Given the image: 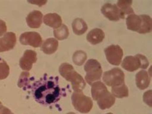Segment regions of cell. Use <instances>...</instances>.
I'll list each match as a JSON object with an SVG mask.
<instances>
[{"mask_svg":"<svg viewBox=\"0 0 152 114\" xmlns=\"http://www.w3.org/2000/svg\"><path fill=\"white\" fill-rule=\"evenodd\" d=\"M105 38V33L100 28H94L87 35V40L92 44H97L103 41Z\"/></svg>","mask_w":152,"mask_h":114,"instance_id":"cell-17","label":"cell"},{"mask_svg":"<svg viewBox=\"0 0 152 114\" xmlns=\"http://www.w3.org/2000/svg\"><path fill=\"white\" fill-rule=\"evenodd\" d=\"M43 22L45 25L56 29L61 27L62 24V19L61 16L56 13L46 14L43 18Z\"/></svg>","mask_w":152,"mask_h":114,"instance_id":"cell-15","label":"cell"},{"mask_svg":"<svg viewBox=\"0 0 152 114\" xmlns=\"http://www.w3.org/2000/svg\"><path fill=\"white\" fill-rule=\"evenodd\" d=\"M91 94L94 101H97L104 93L109 92L105 84L99 81H95L91 84Z\"/></svg>","mask_w":152,"mask_h":114,"instance_id":"cell-18","label":"cell"},{"mask_svg":"<svg viewBox=\"0 0 152 114\" xmlns=\"http://www.w3.org/2000/svg\"><path fill=\"white\" fill-rule=\"evenodd\" d=\"M29 3H33V4H36V5H38L39 7H41L42 5H45V4L47 2L46 1H29Z\"/></svg>","mask_w":152,"mask_h":114,"instance_id":"cell-29","label":"cell"},{"mask_svg":"<svg viewBox=\"0 0 152 114\" xmlns=\"http://www.w3.org/2000/svg\"><path fill=\"white\" fill-rule=\"evenodd\" d=\"M84 70L87 73L85 79L89 85L102 78L103 70L100 63L97 60H88L84 66Z\"/></svg>","mask_w":152,"mask_h":114,"instance_id":"cell-5","label":"cell"},{"mask_svg":"<svg viewBox=\"0 0 152 114\" xmlns=\"http://www.w3.org/2000/svg\"><path fill=\"white\" fill-rule=\"evenodd\" d=\"M106 114H113V113H106Z\"/></svg>","mask_w":152,"mask_h":114,"instance_id":"cell-31","label":"cell"},{"mask_svg":"<svg viewBox=\"0 0 152 114\" xmlns=\"http://www.w3.org/2000/svg\"><path fill=\"white\" fill-rule=\"evenodd\" d=\"M16 44V36L14 32H7L0 38V53L13 49Z\"/></svg>","mask_w":152,"mask_h":114,"instance_id":"cell-12","label":"cell"},{"mask_svg":"<svg viewBox=\"0 0 152 114\" xmlns=\"http://www.w3.org/2000/svg\"><path fill=\"white\" fill-rule=\"evenodd\" d=\"M7 30V28L5 22L3 21V20L0 19V37L2 36L4 34H6Z\"/></svg>","mask_w":152,"mask_h":114,"instance_id":"cell-27","label":"cell"},{"mask_svg":"<svg viewBox=\"0 0 152 114\" xmlns=\"http://www.w3.org/2000/svg\"><path fill=\"white\" fill-rule=\"evenodd\" d=\"M0 114H14L10 110L4 107L3 105H0Z\"/></svg>","mask_w":152,"mask_h":114,"instance_id":"cell-28","label":"cell"},{"mask_svg":"<svg viewBox=\"0 0 152 114\" xmlns=\"http://www.w3.org/2000/svg\"><path fill=\"white\" fill-rule=\"evenodd\" d=\"M71 101L75 110L80 113L89 112L93 107V100L91 97L85 95L82 92H74L71 95Z\"/></svg>","mask_w":152,"mask_h":114,"instance_id":"cell-6","label":"cell"},{"mask_svg":"<svg viewBox=\"0 0 152 114\" xmlns=\"http://www.w3.org/2000/svg\"><path fill=\"white\" fill-rule=\"evenodd\" d=\"M107 60L110 64L118 66L121 63L123 57V51L119 45H112L108 47L104 50Z\"/></svg>","mask_w":152,"mask_h":114,"instance_id":"cell-8","label":"cell"},{"mask_svg":"<svg viewBox=\"0 0 152 114\" xmlns=\"http://www.w3.org/2000/svg\"><path fill=\"white\" fill-rule=\"evenodd\" d=\"M43 14L39 10H34L27 16L26 23L29 27L31 28H38L42 23Z\"/></svg>","mask_w":152,"mask_h":114,"instance_id":"cell-13","label":"cell"},{"mask_svg":"<svg viewBox=\"0 0 152 114\" xmlns=\"http://www.w3.org/2000/svg\"><path fill=\"white\" fill-rule=\"evenodd\" d=\"M132 1H118L117 3V7L119 8V9L121 10V13L124 15H130L134 14V12L132 8Z\"/></svg>","mask_w":152,"mask_h":114,"instance_id":"cell-22","label":"cell"},{"mask_svg":"<svg viewBox=\"0 0 152 114\" xmlns=\"http://www.w3.org/2000/svg\"><path fill=\"white\" fill-rule=\"evenodd\" d=\"M30 74L27 72H23L19 77L18 81V87L20 88H23L28 84Z\"/></svg>","mask_w":152,"mask_h":114,"instance_id":"cell-26","label":"cell"},{"mask_svg":"<svg viewBox=\"0 0 152 114\" xmlns=\"http://www.w3.org/2000/svg\"><path fill=\"white\" fill-rule=\"evenodd\" d=\"M72 28L76 35L80 36L84 34L87 30L88 27L84 20L81 18H77L72 23Z\"/></svg>","mask_w":152,"mask_h":114,"instance_id":"cell-20","label":"cell"},{"mask_svg":"<svg viewBox=\"0 0 152 114\" xmlns=\"http://www.w3.org/2000/svg\"><path fill=\"white\" fill-rule=\"evenodd\" d=\"M135 83L138 88L145 90L149 87L150 77L148 73L145 70H141L135 76Z\"/></svg>","mask_w":152,"mask_h":114,"instance_id":"cell-16","label":"cell"},{"mask_svg":"<svg viewBox=\"0 0 152 114\" xmlns=\"http://www.w3.org/2000/svg\"><path fill=\"white\" fill-rule=\"evenodd\" d=\"M58 42L55 38H48L44 41L41 50L46 54H52L58 49Z\"/></svg>","mask_w":152,"mask_h":114,"instance_id":"cell-19","label":"cell"},{"mask_svg":"<svg viewBox=\"0 0 152 114\" xmlns=\"http://www.w3.org/2000/svg\"><path fill=\"white\" fill-rule=\"evenodd\" d=\"M53 34L56 39L58 40H64L68 38L69 34V32L68 28L65 25L62 24L60 27L54 29Z\"/></svg>","mask_w":152,"mask_h":114,"instance_id":"cell-23","label":"cell"},{"mask_svg":"<svg viewBox=\"0 0 152 114\" xmlns=\"http://www.w3.org/2000/svg\"><path fill=\"white\" fill-rule=\"evenodd\" d=\"M96 101L99 108L104 110L113 107L115 102V99L112 93L107 92L99 97Z\"/></svg>","mask_w":152,"mask_h":114,"instance_id":"cell-14","label":"cell"},{"mask_svg":"<svg viewBox=\"0 0 152 114\" xmlns=\"http://www.w3.org/2000/svg\"><path fill=\"white\" fill-rule=\"evenodd\" d=\"M87 54L82 50L76 51L73 56V61L78 66H81L87 59Z\"/></svg>","mask_w":152,"mask_h":114,"instance_id":"cell-24","label":"cell"},{"mask_svg":"<svg viewBox=\"0 0 152 114\" xmlns=\"http://www.w3.org/2000/svg\"><path fill=\"white\" fill-rule=\"evenodd\" d=\"M31 92L35 100L45 107L57 103L64 93L59 86L58 77H48L46 74L33 84Z\"/></svg>","mask_w":152,"mask_h":114,"instance_id":"cell-1","label":"cell"},{"mask_svg":"<svg viewBox=\"0 0 152 114\" xmlns=\"http://www.w3.org/2000/svg\"><path fill=\"white\" fill-rule=\"evenodd\" d=\"M66 114H76V113H74V112H69V113H67Z\"/></svg>","mask_w":152,"mask_h":114,"instance_id":"cell-30","label":"cell"},{"mask_svg":"<svg viewBox=\"0 0 152 114\" xmlns=\"http://www.w3.org/2000/svg\"><path fill=\"white\" fill-rule=\"evenodd\" d=\"M0 105H1V102L0 101Z\"/></svg>","mask_w":152,"mask_h":114,"instance_id":"cell-32","label":"cell"},{"mask_svg":"<svg viewBox=\"0 0 152 114\" xmlns=\"http://www.w3.org/2000/svg\"><path fill=\"white\" fill-rule=\"evenodd\" d=\"M148 66V60L142 54H136L134 57L126 56L121 64V67L129 72H134L139 68L146 69Z\"/></svg>","mask_w":152,"mask_h":114,"instance_id":"cell-4","label":"cell"},{"mask_svg":"<svg viewBox=\"0 0 152 114\" xmlns=\"http://www.w3.org/2000/svg\"><path fill=\"white\" fill-rule=\"evenodd\" d=\"M101 11L104 16L110 21H117L121 19H125V15L121 13L115 4L113 5L111 3H106L102 7Z\"/></svg>","mask_w":152,"mask_h":114,"instance_id":"cell-9","label":"cell"},{"mask_svg":"<svg viewBox=\"0 0 152 114\" xmlns=\"http://www.w3.org/2000/svg\"><path fill=\"white\" fill-rule=\"evenodd\" d=\"M37 60V53L34 50H26L19 60V66L23 70L29 71L32 68L33 64Z\"/></svg>","mask_w":152,"mask_h":114,"instance_id":"cell-11","label":"cell"},{"mask_svg":"<svg viewBox=\"0 0 152 114\" xmlns=\"http://www.w3.org/2000/svg\"><path fill=\"white\" fill-rule=\"evenodd\" d=\"M103 81L107 85L111 87L121 86L125 83V74L118 68H114L103 74Z\"/></svg>","mask_w":152,"mask_h":114,"instance_id":"cell-7","label":"cell"},{"mask_svg":"<svg viewBox=\"0 0 152 114\" xmlns=\"http://www.w3.org/2000/svg\"><path fill=\"white\" fill-rule=\"evenodd\" d=\"M112 94L114 97H118V98H123V97H126L129 95V92L128 87L126 86L125 84L124 83L121 84V86L112 87Z\"/></svg>","mask_w":152,"mask_h":114,"instance_id":"cell-21","label":"cell"},{"mask_svg":"<svg viewBox=\"0 0 152 114\" xmlns=\"http://www.w3.org/2000/svg\"><path fill=\"white\" fill-rule=\"evenodd\" d=\"M19 41L24 45H30L34 48L41 46L42 39L41 35L36 32H27L21 35Z\"/></svg>","mask_w":152,"mask_h":114,"instance_id":"cell-10","label":"cell"},{"mask_svg":"<svg viewBox=\"0 0 152 114\" xmlns=\"http://www.w3.org/2000/svg\"><path fill=\"white\" fill-rule=\"evenodd\" d=\"M127 28L139 34L150 33L152 30V21L150 16L148 15L130 14L126 18Z\"/></svg>","mask_w":152,"mask_h":114,"instance_id":"cell-2","label":"cell"},{"mask_svg":"<svg viewBox=\"0 0 152 114\" xmlns=\"http://www.w3.org/2000/svg\"><path fill=\"white\" fill-rule=\"evenodd\" d=\"M10 73V68L5 60L0 58V80L6 79Z\"/></svg>","mask_w":152,"mask_h":114,"instance_id":"cell-25","label":"cell"},{"mask_svg":"<svg viewBox=\"0 0 152 114\" xmlns=\"http://www.w3.org/2000/svg\"><path fill=\"white\" fill-rule=\"evenodd\" d=\"M59 73L64 78L72 84L74 92H82L86 86V83L81 75L75 70L71 64L67 63H62L59 67Z\"/></svg>","mask_w":152,"mask_h":114,"instance_id":"cell-3","label":"cell"}]
</instances>
